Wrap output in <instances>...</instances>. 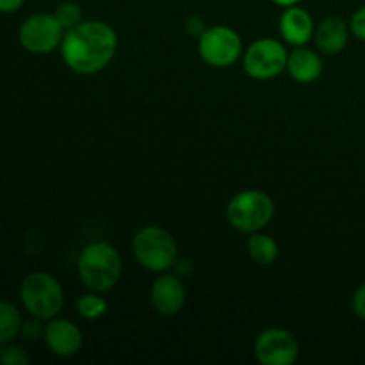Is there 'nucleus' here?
<instances>
[{"label": "nucleus", "instance_id": "nucleus-1", "mask_svg": "<svg viewBox=\"0 0 365 365\" xmlns=\"http://www.w3.org/2000/svg\"><path fill=\"white\" fill-rule=\"evenodd\" d=\"M64 64L78 75H93L106 70L118 52V34L109 24L84 20L64 32L61 43Z\"/></svg>", "mask_w": 365, "mask_h": 365}, {"label": "nucleus", "instance_id": "nucleus-2", "mask_svg": "<svg viewBox=\"0 0 365 365\" xmlns=\"http://www.w3.org/2000/svg\"><path fill=\"white\" fill-rule=\"evenodd\" d=\"M78 278L93 292H107L116 287L123 273L120 252L107 241H95L84 246L77 260Z\"/></svg>", "mask_w": 365, "mask_h": 365}, {"label": "nucleus", "instance_id": "nucleus-3", "mask_svg": "<svg viewBox=\"0 0 365 365\" xmlns=\"http://www.w3.org/2000/svg\"><path fill=\"white\" fill-rule=\"evenodd\" d=\"M20 299L29 316L50 321L59 316L64 307L63 285L52 274L36 271L21 280Z\"/></svg>", "mask_w": 365, "mask_h": 365}, {"label": "nucleus", "instance_id": "nucleus-4", "mask_svg": "<svg viewBox=\"0 0 365 365\" xmlns=\"http://www.w3.org/2000/svg\"><path fill=\"white\" fill-rule=\"evenodd\" d=\"M135 260L152 273H168L178 259V248L173 235L160 227L141 228L132 239Z\"/></svg>", "mask_w": 365, "mask_h": 365}, {"label": "nucleus", "instance_id": "nucleus-5", "mask_svg": "<svg viewBox=\"0 0 365 365\" xmlns=\"http://www.w3.org/2000/svg\"><path fill=\"white\" fill-rule=\"evenodd\" d=\"M274 216V202L269 195L259 189L237 192L227 207V220L242 234L264 230Z\"/></svg>", "mask_w": 365, "mask_h": 365}, {"label": "nucleus", "instance_id": "nucleus-6", "mask_svg": "<svg viewBox=\"0 0 365 365\" xmlns=\"http://www.w3.org/2000/svg\"><path fill=\"white\" fill-rule=\"evenodd\" d=\"M289 52L278 39L262 38L248 46L242 53V66L248 77L269 81L287 70Z\"/></svg>", "mask_w": 365, "mask_h": 365}, {"label": "nucleus", "instance_id": "nucleus-7", "mask_svg": "<svg viewBox=\"0 0 365 365\" xmlns=\"http://www.w3.org/2000/svg\"><path fill=\"white\" fill-rule=\"evenodd\" d=\"M198 53L203 63L214 68H228L237 63L242 50V39L227 25H212L198 38Z\"/></svg>", "mask_w": 365, "mask_h": 365}, {"label": "nucleus", "instance_id": "nucleus-8", "mask_svg": "<svg viewBox=\"0 0 365 365\" xmlns=\"http://www.w3.org/2000/svg\"><path fill=\"white\" fill-rule=\"evenodd\" d=\"M64 38V29L57 18L48 13L31 14L18 29L20 45L34 56H46L59 48Z\"/></svg>", "mask_w": 365, "mask_h": 365}, {"label": "nucleus", "instance_id": "nucleus-9", "mask_svg": "<svg viewBox=\"0 0 365 365\" xmlns=\"http://www.w3.org/2000/svg\"><path fill=\"white\" fill-rule=\"evenodd\" d=\"M253 351L262 365H292L299 355V344L289 330L267 328L257 337Z\"/></svg>", "mask_w": 365, "mask_h": 365}, {"label": "nucleus", "instance_id": "nucleus-10", "mask_svg": "<svg viewBox=\"0 0 365 365\" xmlns=\"http://www.w3.org/2000/svg\"><path fill=\"white\" fill-rule=\"evenodd\" d=\"M43 341H45L46 348L57 356L63 359H70L75 356L82 349L84 344V335H82L81 328L70 319H63V317H53L46 323L45 334H43Z\"/></svg>", "mask_w": 365, "mask_h": 365}, {"label": "nucleus", "instance_id": "nucleus-11", "mask_svg": "<svg viewBox=\"0 0 365 365\" xmlns=\"http://www.w3.org/2000/svg\"><path fill=\"white\" fill-rule=\"evenodd\" d=\"M185 285L177 274H160L150 291V302L159 316L170 317L180 312L185 305Z\"/></svg>", "mask_w": 365, "mask_h": 365}, {"label": "nucleus", "instance_id": "nucleus-12", "mask_svg": "<svg viewBox=\"0 0 365 365\" xmlns=\"http://www.w3.org/2000/svg\"><path fill=\"white\" fill-rule=\"evenodd\" d=\"M278 29L285 43L292 46H305L310 39H314L316 25L309 11L296 4V6L284 7Z\"/></svg>", "mask_w": 365, "mask_h": 365}, {"label": "nucleus", "instance_id": "nucleus-13", "mask_svg": "<svg viewBox=\"0 0 365 365\" xmlns=\"http://www.w3.org/2000/svg\"><path fill=\"white\" fill-rule=\"evenodd\" d=\"M349 36V24H346L342 18L330 16L324 18L314 31V43L317 50L324 56H337L348 46Z\"/></svg>", "mask_w": 365, "mask_h": 365}, {"label": "nucleus", "instance_id": "nucleus-14", "mask_svg": "<svg viewBox=\"0 0 365 365\" xmlns=\"http://www.w3.org/2000/svg\"><path fill=\"white\" fill-rule=\"evenodd\" d=\"M323 59L317 52H312L305 46H296L292 52H289L287 70L285 71L298 84H312L323 75Z\"/></svg>", "mask_w": 365, "mask_h": 365}, {"label": "nucleus", "instance_id": "nucleus-15", "mask_svg": "<svg viewBox=\"0 0 365 365\" xmlns=\"http://www.w3.org/2000/svg\"><path fill=\"white\" fill-rule=\"evenodd\" d=\"M246 252L250 259L259 266H271L278 259V242L271 235L255 232V234H250Z\"/></svg>", "mask_w": 365, "mask_h": 365}, {"label": "nucleus", "instance_id": "nucleus-16", "mask_svg": "<svg viewBox=\"0 0 365 365\" xmlns=\"http://www.w3.org/2000/svg\"><path fill=\"white\" fill-rule=\"evenodd\" d=\"M21 314L18 307L11 302L0 299V348L4 344H9L20 335Z\"/></svg>", "mask_w": 365, "mask_h": 365}, {"label": "nucleus", "instance_id": "nucleus-17", "mask_svg": "<svg viewBox=\"0 0 365 365\" xmlns=\"http://www.w3.org/2000/svg\"><path fill=\"white\" fill-rule=\"evenodd\" d=\"M107 299L103 296H100V292H89V294L81 296V298L75 302V310H77L78 317L86 321H98L102 319L107 314Z\"/></svg>", "mask_w": 365, "mask_h": 365}, {"label": "nucleus", "instance_id": "nucleus-18", "mask_svg": "<svg viewBox=\"0 0 365 365\" xmlns=\"http://www.w3.org/2000/svg\"><path fill=\"white\" fill-rule=\"evenodd\" d=\"M53 16L57 18V21H59L61 27L64 29V32L71 31V29H75L78 24L84 21V16H82V7L78 6L77 2H71V0L61 2L59 6L56 7V11H53Z\"/></svg>", "mask_w": 365, "mask_h": 365}, {"label": "nucleus", "instance_id": "nucleus-19", "mask_svg": "<svg viewBox=\"0 0 365 365\" xmlns=\"http://www.w3.org/2000/svg\"><path fill=\"white\" fill-rule=\"evenodd\" d=\"M31 364V356L25 351L21 346L4 344L0 349V365H29Z\"/></svg>", "mask_w": 365, "mask_h": 365}, {"label": "nucleus", "instance_id": "nucleus-20", "mask_svg": "<svg viewBox=\"0 0 365 365\" xmlns=\"http://www.w3.org/2000/svg\"><path fill=\"white\" fill-rule=\"evenodd\" d=\"M43 321L38 319V317L31 316L29 319H24L21 321V327H20V335L18 337H21V341L24 342H29V344H32V342H38L39 339L43 337V334H45V327H43Z\"/></svg>", "mask_w": 365, "mask_h": 365}, {"label": "nucleus", "instance_id": "nucleus-21", "mask_svg": "<svg viewBox=\"0 0 365 365\" xmlns=\"http://www.w3.org/2000/svg\"><path fill=\"white\" fill-rule=\"evenodd\" d=\"M349 31H351L353 38L365 43V6L353 13L351 20H349Z\"/></svg>", "mask_w": 365, "mask_h": 365}, {"label": "nucleus", "instance_id": "nucleus-22", "mask_svg": "<svg viewBox=\"0 0 365 365\" xmlns=\"http://www.w3.org/2000/svg\"><path fill=\"white\" fill-rule=\"evenodd\" d=\"M351 309L356 317H360V319L365 321V282L362 285H359V289H356L355 294H353Z\"/></svg>", "mask_w": 365, "mask_h": 365}, {"label": "nucleus", "instance_id": "nucleus-23", "mask_svg": "<svg viewBox=\"0 0 365 365\" xmlns=\"http://www.w3.org/2000/svg\"><path fill=\"white\" fill-rule=\"evenodd\" d=\"M185 29H187V32L192 36V38L198 39L200 36H202L209 27H205V21H203V18L191 16L187 20V24H185Z\"/></svg>", "mask_w": 365, "mask_h": 365}, {"label": "nucleus", "instance_id": "nucleus-24", "mask_svg": "<svg viewBox=\"0 0 365 365\" xmlns=\"http://www.w3.org/2000/svg\"><path fill=\"white\" fill-rule=\"evenodd\" d=\"M173 269H175L173 274H177L178 278L185 280V278L192 273V264L189 262L187 259H177L173 264Z\"/></svg>", "mask_w": 365, "mask_h": 365}, {"label": "nucleus", "instance_id": "nucleus-25", "mask_svg": "<svg viewBox=\"0 0 365 365\" xmlns=\"http://www.w3.org/2000/svg\"><path fill=\"white\" fill-rule=\"evenodd\" d=\"M25 0H0V13L2 14H11L16 13L21 6H24Z\"/></svg>", "mask_w": 365, "mask_h": 365}, {"label": "nucleus", "instance_id": "nucleus-26", "mask_svg": "<svg viewBox=\"0 0 365 365\" xmlns=\"http://www.w3.org/2000/svg\"><path fill=\"white\" fill-rule=\"evenodd\" d=\"M273 2L280 7H289V6H296V4H299L302 0H273Z\"/></svg>", "mask_w": 365, "mask_h": 365}]
</instances>
